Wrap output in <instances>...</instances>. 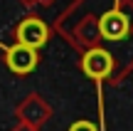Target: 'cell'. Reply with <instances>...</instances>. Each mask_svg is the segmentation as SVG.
Returning a JSON list of instances; mask_svg holds the SVG:
<instances>
[{
	"label": "cell",
	"mask_w": 133,
	"mask_h": 131,
	"mask_svg": "<svg viewBox=\"0 0 133 131\" xmlns=\"http://www.w3.org/2000/svg\"><path fill=\"white\" fill-rule=\"evenodd\" d=\"M99 27H101V35H104L106 40H121L128 32V20H126L118 10H111V13H106L104 17H101Z\"/></svg>",
	"instance_id": "cell-4"
},
{
	"label": "cell",
	"mask_w": 133,
	"mask_h": 131,
	"mask_svg": "<svg viewBox=\"0 0 133 131\" xmlns=\"http://www.w3.org/2000/svg\"><path fill=\"white\" fill-rule=\"evenodd\" d=\"M17 40L22 45H27V47H42L47 42V25L35 20V17L25 20L17 27Z\"/></svg>",
	"instance_id": "cell-2"
},
{
	"label": "cell",
	"mask_w": 133,
	"mask_h": 131,
	"mask_svg": "<svg viewBox=\"0 0 133 131\" xmlns=\"http://www.w3.org/2000/svg\"><path fill=\"white\" fill-rule=\"evenodd\" d=\"M37 64V54H35V47H27V45H15V47L8 49V67L17 74H27L35 69Z\"/></svg>",
	"instance_id": "cell-1"
},
{
	"label": "cell",
	"mask_w": 133,
	"mask_h": 131,
	"mask_svg": "<svg viewBox=\"0 0 133 131\" xmlns=\"http://www.w3.org/2000/svg\"><path fill=\"white\" fill-rule=\"evenodd\" d=\"M69 131H96V129H94V124H89V121H76Z\"/></svg>",
	"instance_id": "cell-5"
},
{
	"label": "cell",
	"mask_w": 133,
	"mask_h": 131,
	"mask_svg": "<svg viewBox=\"0 0 133 131\" xmlns=\"http://www.w3.org/2000/svg\"><path fill=\"white\" fill-rule=\"evenodd\" d=\"M111 69H114V59L104 49H91L84 57V72L94 79H104L106 74H111Z\"/></svg>",
	"instance_id": "cell-3"
}]
</instances>
